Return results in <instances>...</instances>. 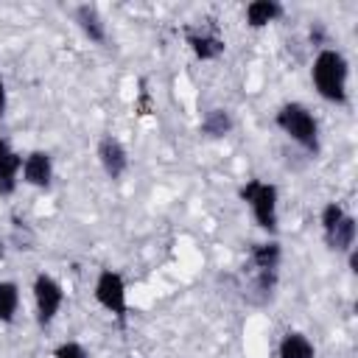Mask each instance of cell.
<instances>
[{"label":"cell","instance_id":"obj_1","mask_svg":"<svg viewBox=\"0 0 358 358\" xmlns=\"http://www.w3.org/2000/svg\"><path fill=\"white\" fill-rule=\"evenodd\" d=\"M310 84L327 103L344 106L350 101V62L338 48L316 50L310 62Z\"/></svg>","mask_w":358,"mask_h":358},{"label":"cell","instance_id":"obj_2","mask_svg":"<svg viewBox=\"0 0 358 358\" xmlns=\"http://www.w3.org/2000/svg\"><path fill=\"white\" fill-rule=\"evenodd\" d=\"M238 199L252 213V221L257 224V229H263L268 238L280 232V190L274 182L252 176L238 187Z\"/></svg>","mask_w":358,"mask_h":358},{"label":"cell","instance_id":"obj_3","mask_svg":"<svg viewBox=\"0 0 358 358\" xmlns=\"http://www.w3.org/2000/svg\"><path fill=\"white\" fill-rule=\"evenodd\" d=\"M274 126L294 143L299 145L308 157H316L322 151V131H319V120L316 115L299 103V101H288L277 109L274 115Z\"/></svg>","mask_w":358,"mask_h":358},{"label":"cell","instance_id":"obj_4","mask_svg":"<svg viewBox=\"0 0 358 358\" xmlns=\"http://www.w3.org/2000/svg\"><path fill=\"white\" fill-rule=\"evenodd\" d=\"M95 302L123 327L129 322V285L117 268H101L92 282Z\"/></svg>","mask_w":358,"mask_h":358},{"label":"cell","instance_id":"obj_5","mask_svg":"<svg viewBox=\"0 0 358 358\" xmlns=\"http://www.w3.org/2000/svg\"><path fill=\"white\" fill-rule=\"evenodd\" d=\"M31 294H34V319L42 330H48L64 308V285L53 274L39 271L31 282Z\"/></svg>","mask_w":358,"mask_h":358},{"label":"cell","instance_id":"obj_6","mask_svg":"<svg viewBox=\"0 0 358 358\" xmlns=\"http://www.w3.org/2000/svg\"><path fill=\"white\" fill-rule=\"evenodd\" d=\"M182 36L199 62H218L227 53V39L213 25H185Z\"/></svg>","mask_w":358,"mask_h":358},{"label":"cell","instance_id":"obj_7","mask_svg":"<svg viewBox=\"0 0 358 358\" xmlns=\"http://www.w3.org/2000/svg\"><path fill=\"white\" fill-rule=\"evenodd\" d=\"M95 159H98L101 171L106 173V179H112V182H120L126 176V171H129V148L115 134H101L98 137Z\"/></svg>","mask_w":358,"mask_h":358},{"label":"cell","instance_id":"obj_8","mask_svg":"<svg viewBox=\"0 0 358 358\" xmlns=\"http://www.w3.org/2000/svg\"><path fill=\"white\" fill-rule=\"evenodd\" d=\"M56 168H53V157L45 148H34L22 157V171H20V182L34 187V190H48L53 185Z\"/></svg>","mask_w":358,"mask_h":358},{"label":"cell","instance_id":"obj_9","mask_svg":"<svg viewBox=\"0 0 358 358\" xmlns=\"http://www.w3.org/2000/svg\"><path fill=\"white\" fill-rule=\"evenodd\" d=\"M20 171H22V154L11 145V140L0 137V199H8L17 193Z\"/></svg>","mask_w":358,"mask_h":358},{"label":"cell","instance_id":"obj_10","mask_svg":"<svg viewBox=\"0 0 358 358\" xmlns=\"http://www.w3.org/2000/svg\"><path fill=\"white\" fill-rule=\"evenodd\" d=\"M73 22L78 25V31L92 42V45H106L109 31H106V20L101 14V8L95 3H78L73 8Z\"/></svg>","mask_w":358,"mask_h":358},{"label":"cell","instance_id":"obj_11","mask_svg":"<svg viewBox=\"0 0 358 358\" xmlns=\"http://www.w3.org/2000/svg\"><path fill=\"white\" fill-rule=\"evenodd\" d=\"M277 282H280V274H268V271H249L246 277V285H243V299L255 308H266L274 302V294H277Z\"/></svg>","mask_w":358,"mask_h":358},{"label":"cell","instance_id":"obj_12","mask_svg":"<svg viewBox=\"0 0 358 358\" xmlns=\"http://www.w3.org/2000/svg\"><path fill=\"white\" fill-rule=\"evenodd\" d=\"M280 266H282V246H280L277 238H266V241L252 246V252H249V271L280 274Z\"/></svg>","mask_w":358,"mask_h":358},{"label":"cell","instance_id":"obj_13","mask_svg":"<svg viewBox=\"0 0 358 358\" xmlns=\"http://www.w3.org/2000/svg\"><path fill=\"white\" fill-rule=\"evenodd\" d=\"M235 131V117L227 106H213L199 120V134L207 140H224Z\"/></svg>","mask_w":358,"mask_h":358},{"label":"cell","instance_id":"obj_14","mask_svg":"<svg viewBox=\"0 0 358 358\" xmlns=\"http://www.w3.org/2000/svg\"><path fill=\"white\" fill-rule=\"evenodd\" d=\"M355 235H358V221L352 213H347L336 227H330L327 232H322V241L330 252L336 255H347L355 246Z\"/></svg>","mask_w":358,"mask_h":358},{"label":"cell","instance_id":"obj_15","mask_svg":"<svg viewBox=\"0 0 358 358\" xmlns=\"http://www.w3.org/2000/svg\"><path fill=\"white\" fill-rule=\"evenodd\" d=\"M282 14H285V6L280 0H252L243 8V22L252 31H260V28H268L271 22H277Z\"/></svg>","mask_w":358,"mask_h":358},{"label":"cell","instance_id":"obj_16","mask_svg":"<svg viewBox=\"0 0 358 358\" xmlns=\"http://www.w3.org/2000/svg\"><path fill=\"white\" fill-rule=\"evenodd\" d=\"M277 358H316V344L302 330H285L277 341Z\"/></svg>","mask_w":358,"mask_h":358},{"label":"cell","instance_id":"obj_17","mask_svg":"<svg viewBox=\"0 0 358 358\" xmlns=\"http://www.w3.org/2000/svg\"><path fill=\"white\" fill-rule=\"evenodd\" d=\"M20 313V285L14 280H0V324H14Z\"/></svg>","mask_w":358,"mask_h":358},{"label":"cell","instance_id":"obj_18","mask_svg":"<svg viewBox=\"0 0 358 358\" xmlns=\"http://www.w3.org/2000/svg\"><path fill=\"white\" fill-rule=\"evenodd\" d=\"M347 215V210H344V204L341 201H327L322 210H319V224H322V232H327L330 227H336L341 218Z\"/></svg>","mask_w":358,"mask_h":358},{"label":"cell","instance_id":"obj_19","mask_svg":"<svg viewBox=\"0 0 358 358\" xmlns=\"http://www.w3.org/2000/svg\"><path fill=\"white\" fill-rule=\"evenodd\" d=\"M53 358H90V350H87L81 341H76V338H67V341L56 344V350H53Z\"/></svg>","mask_w":358,"mask_h":358},{"label":"cell","instance_id":"obj_20","mask_svg":"<svg viewBox=\"0 0 358 358\" xmlns=\"http://www.w3.org/2000/svg\"><path fill=\"white\" fill-rule=\"evenodd\" d=\"M308 39H310V45H316L319 50L327 48V25H324L322 20L310 22V28H308Z\"/></svg>","mask_w":358,"mask_h":358},{"label":"cell","instance_id":"obj_21","mask_svg":"<svg viewBox=\"0 0 358 358\" xmlns=\"http://www.w3.org/2000/svg\"><path fill=\"white\" fill-rule=\"evenodd\" d=\"M8 109V90H6V78L0 76V117H6Z\"/></svg>","mask_w":358,"mask_h":358},{"label":"cell","instance_id":"obj_22","mask_svg":"<svg viewBox=\"0 0 358 358\" xmlns=\"http://www.w3.org/2000/svg\"><path fill=\"white\" fill-rule=\"evenodd\" d=\"M344 257H347V266H350V271H358V246H352V249H350Z\"/></svg>","mask_w":358,"mask_h":358},{"label":"cell","instance_id":"obj_23","mask_svg":"<svg viewBox=\"0 0 358 358\" xmlns=\"http://www.w3.org/2000/svg\"><path fill=\"white\" fill-rule=\"evenodd\" d=\"M3 255H6V238L0 235V260H3Z\"/></svg>","mask_w":358,"mask_h":358}]
</instances>
